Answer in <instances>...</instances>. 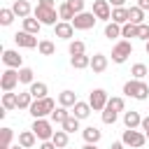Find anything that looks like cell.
Masks as SVG:
<instances>
[{"mask_svg":"<svg viewBox=\"0 0 149 149\" xmlns=\"http://www.w3.org/2000/svg\"><path fill=\"white\" fill-rule=\"evenodd\" d=\"M123 93L128 98H135V100H147L149 98V86L142 79H128L123 84Z\"/></svg>","mask_w":149,"mask_h":149,"instance_id":"6da1fadb","label":"cell"},{"mask_svg":"<svg viewBox=\"0 0 149 149\" xmlns=\"http://www.w3.org/2000/svg\"><path fill=\"white\" fill-rule=\"evenodd\" d=\"M56 109V102L47 95V98H42V100H33V105H30V116L33 119H44V116H51V112Z\"/></svg>","mask_w":149,"mask_h":149,"instance_id":"7a4b0ae2","label":"cell"},{"mask_svg":"<svg viewBox=\"0 0 149 149\" xmlns=\"http://www.w3.org/2000/svg\"><path fill=\"white\" fill-rule=\"evenodd\" d=\"M121 142H123L126 147L140 149V147H144V144H147V135H144V130H137V128H126V130H123V135H121Z\"/></svg>","mask_w":149,"mask_h":149,"instance_id":"3957f363","label":"cell"},{"mask_svg":"<svg viewBox=\"0 0 149 149\" xmlns=\"http://www.w3.org/2000/svg\"><path fill=\"white\" fill-rule=\"evenodd\" d=\"M33 16L42 23V26H56L58 21L56 19H61L58 16V9H51V7H42V5H37L35 9H33Z\"/></svg>","mask_w":149,"mask_h":149,"instance_id":"277c9868","label":"cell"},{"mask_svg":"<svg viewBox=\"0 0 149 149\" xmlns=\"http://www.w3.org/2000/svg\"><path fill=\"white\" fill-rule=\"evenodd\" d=\"M35 135H37V140H42V142H47V140H51L54 137V126H51V121L49 119H35L33 121V128H30Z\"/></svg>","mask_w":149,"mask_h":149,"instance_id":"5b68a950","label":"cell"},{"mask_svg":"<svg viewBox=\"0 0 149 149\" xmlns=\"http://www.w3.org/2000/svg\"><path fill=\"white\" fill-rule=\"evenodd\" d=\"M130 54H133V44H130L128 40H119V42L112 47V61H114V63H119V65H121V63H126Z\"/></svg>","mask_w":149,"mask_h":149,"instance_id":"8992f818","label":"cell"},{"mask_svg":"<svg viewBox=\"0 0 149 149\" xmlns=\"http://www.w3.org/2000/svg\"><path fill=\"white\" fill-rule=\"evenodd\" d=\"M107 100H109V95H107L105 88H93L88 93V105H91L93 112H102L107 107Z\"/></svg>","mask_w":149,"mask_h":149,"instance_id":"52a82bcc","label":"cell"},{"mask_svg":"<svg viewBox=\"0 0 149 149\" xmlns=\"http://www.w3.org/2000/svg\"><path fill=\"white\" fill-rule=\"evenodd\" d=\"M95 21H98V19H95L93 12H81V14H77L70 23L74 26V30H91V28L95 26Z\"/></svg>","mask_w":149,"mask_h":149,"instance_id":"ba28073f","label":"cell"},{"mask_svg":"<svg viewBox=\"0 0 149 149\" xmlns=\"http://www.w3.org/2000/svg\"><path fill=\"white\" fill-rule=\"evenodd\" d=\"M93 14L98 21H112V5L109 0H93Z\"/></svg>","mask_w":149,"mask_h":149,"instance_id":"9c48e42d","label":"cell"},{"mask_svg":"<svg viewBox=\"0 0 149 149\" xmlns=\"http://www.w3.org/2000/svg\"><path fill=\"white\" fill-rule=\"evenodd\" d=\"M16 84H21V81H19V70L7 68V70L2 72V77H0V86H2V91H5V93H7V91H14Z\"/></svg>","mask_w":149,"mask_h":149,"instance_id":"30bf717a","label":"cell"},{"mask_svg":"<svg viewBox=\"0 0 149 149\" xmlns=\"http://www.w3.org/2000/svg\"><path fill=\"white\" fill-rule=\"evenodd\" d=\"M2 63H5L7 68L21 70V68H23V56H21L19 51H14V49H5V51H2Z\"/></svg>","mask_w":149,"mask_h":149,"instance_id":"8fae6325","label":"cell"},{"mask_svg":"<svg viewBox=\"0 0 149 149\" xmlns=\"http://www.w3.org/2000/svg\"><path fill=\"white\" fill-rule=\"evenodd\" d=\"M14 42H16L19 47H23V49H35V47H40L37 35H30V33H26V30L16 33V35H14Z\"/></svg>","mask_w":149,"mask_h":149,"instance_id":"7c38bea8","label":"cell"},{"mask_svg":"<svg viewBox=\"0 0 149 149\" xmlns=\"http://www.w3.org/2000/svg\"><path fill=\"white\" fill-rule=\"evenodd\" d=\"M54 35L61 37V40H70V42H72V37H74V26H72L70 21H58V23L54 26Z\"/></svg>","mask_w":149,"mask_h":149,"instance_id":"4fadbf2b","label":"cell"},{"mask_svg":"<svg viewBox=\"0 0 149 149\" xmlns=\"http://www.w3.org/2000/svg\"><path fill=\"white\" fill-rule=\"evenodd\" d=\"M12 12L23 21V19H28V16H30L33 7H30V2H28V0H14V2H12Z\"/></svg>","mask_w":149,"mask_h":149,"instance_id":"5bb4252c","label":"cell"},{"mask_svg":"<svg viewBox=\"0 0 149 149\" xmlns=\"http://www.w3.org/2000/svg\"><path fill=\"white\" fill-rule=\"evenodd\" d=\"M81 137H84V142H88V144H98L100 137H102V130H100L98 126H86V128L81 130Z\"/></svg>","mask_w":149,"mask_h":149,"instance_id":"9a60e30c","label":"cell"},{"mask_svg":"<svg viewBox=\"0 0 149 149\" xmlns=\"http://www.w3.org/2000/svg\"><path fill=\"white\" fill-rule=\"evenodd\" d=\"M91 70H93L95 74L105 72V70H107V56H105V54H93V56H91Z\"/></svg>","mask_w":149,"mask_h":149,"instance_id":"2e32d148","label":"cell"},{"mask_svg":"<svg viewBox=\"0 0 149 149\" xmlns=\"http://www.w3.org/2000/svg\"><path fill=\"white\" fill-rule=\"evenodd\" d=\"M28 91H30V95H33L35 100H42V98H47V93H49V86H47L44 81H33V84L28 86Z\"/></svg>","mask_w":149,"mask_h":149,"instance_id":"e0dca14e","label":"cell"},{"mask_svg":"<svg viewBox=\"0 0 149 149\" xmlns=\"http://www.w3.org/2000/svg\"><path fill=\"white\" fill-rule=\"evenodd\" d=\"M58 105H61V107H74V105H77V93L70 91V88L61 91V93H58Z\"/></svg>","mask_w":149,"mask_h":149,"instance_id":"ac0fdd59","label":"cell"},{"mask_svg":"<svg viewBox=\"0 0 149 149\" xmlns=\"http://www.w3.org/2000/svg\"><path fill=\"white\" fill-rule=\"evenodd\" d=\"M93 109H91V105L88 102H81V100H77V105L72 107V116H77L79 121H84V119H88V114H91Z\"/></svg>","mask_w":149,"mask_h":149,"instance_id":"d6986e66","label":"cell"},{"mask_svg":"<svg viewBox=\"0 0 149 149\" xmlns=\"http://www.w3.org/2000/svg\"><path fill=\"white\" fill-rule=\"evenodd\" d=\"M123 123H126V128H140V126H142V116H140V112H135V109L123 112Z\"/></svg>","mask_w":149,"mask_h":149,"instance_id":"ffe728a7","label":"cell"},{"mask_svg":"<svg viewBox=\"0 0 149 149\" xmlns=\"http://www.w3.org/2000/svg\"><path fill=\"white\" fill-rule=\"evenodd\" d=\"M35 142H37V135H35L33 130H21V133H19V144H21L23 149L35 147Z\"/></svg>","mask_w":149,"mask_h":149,"instance_id":"44dd1931","label":"cell"},{"mask_svg":"<svg viewBox=\"0 0 149 149\" xmlns=\"http://www.w3.org/2000/svg\"><path fill=\"white\" fill-rule=\"evenodd\" d=\"M112 21L119 23V26H126L128 23V7H114L112 9Z\"/></svg>","mask_w":149,"mask_h":149,"instance_id":"7402d4cb","label":"cell"},{"mask_svg":"<svg viewBox=\"0 0 149 149\" xmlns=\"http://www.w3.org/2000/svg\"><path fill=\"white\" fill-rule=\"evenodd\" d=\"M128 23H133V26H140V23H144V12L135 5V7H128Z\"/></svg>","mask_w":149,"mask_h":149,"instance_id":"603a6c76","label":"cell"},{"mask_svg":"<svg viewBox=\"0 0 149 149\" xmlns=\"http://www.w3.org/2000/svg\"><path fill=\"white\" fill-rule=\"evenodd\" d=\"M70 65L74 70H84V68H91V56L81 54V56H70Z\"/></svg>","mask_w":149,"mask_h":149,"instance_id":"cb8c5ba5","label":"cell"},{"mask_svg":"<svg viewBox=\"0 0 149 149\" xmlns=\"http://www.w3.org/2000/svg\"><path fill=\"white\" fill-rule=\"evenodd\" d=\"M33 95H30V91H23V93H19L16 95V109H30V105H33Z\"/></svg>","mask_w":149,"mask_h":149,"instance_id":"d4e9b609","label":"cell"},{"mask_svg":"<svg viewBox=\"0 0 149 149\" xmlns=\"http://www.w3.org/2000/svg\"><path fill=\"white\" fill-rule=\"evenodd\" d=\"M40 28H42V23H40L35 16H28V19H23V30H26V33H30V35H37V33H40Z\"/></svg>","mask_w":149,"mask_h":149,"instance_id":"484cf974","label":"cell"},{"mask_svg":"<svg viewBox=\"0 0 149 149\" xmlns=\"http://www.w3.org/2000/svg\"><path fill=\"white\" fill-rule=\"evenodd\" d=\"M70 114H72V112H68V107H61V105H58V107L51 112V123H61V126H63V121H65Z\"/></svg>","mask_w":149,"mask_h":149,"instance_id":"4316f807","label":"cell"},{"mask_svg":"<svg viewBox=\"0 0 149 149\" xmlns=\"http://www.w3.org/2000/svg\"><path fill=\"white\" fill-rule=\"evenodd\" d=\"M12 137H14V130L5 126V128L0 130V149H9V147H12Z\"/></svg>","mask_w":149,"mask_h":149,"instance_id":"83f0119b","label":"cell"},{"mask_svg":"<svg viewBox=\"0 0 149 149\" xmlns=\"http://www.w3.org/2000/svg\"><path fill=\"white\" fill-rule=\"evenodd\" d=\"M51 142L56 144V149H68V133L61 128V130H56L54 133V137H51Z\"/></svg>","mask_w":149,"mask_h":149,"instance_id":"f1b7e54d","label":"cell"},{"mask_svg":"<svg viewBox=\"0 0 149 149\" xmlns=\"http://www.w3.org/2000/svg\"><path fill=\"white\" fill-rule=\"evenodd\" d=\"M105 37H107V40H116V37H121V26L114 23V21H109V23L105 26Z\"/></svg>","mask_w":149,"mask_h":149,"instance_id":"f546056e","label":"cell"},{"mask_svg":"<svg viewBox=\"0 0 149 149\" xmlns=\"http://www.w3.org/2000/svg\"><path fill=\"white\" fill-rule=\"evenodd\" d=\"M58 16H61V21H72L77 14L72 12V7L68 2H63V5H58Z\"/></svg>","mask_w":149,"mask_h":149,"instance_id":"4dcf8cb0","label":"cell"},{"mask_svg":"<svg viewBox=\"0 0 149 149\" xmlns=\"http://www.w3.org/2000/svg\"><path fill=\"white\" fill-rule=\"evenodd\" d=\"M37 51H40L42 56H54V54H56V47H54V42H51V40H40Z\"/></svg>","mask_w":149,"mask_h":149,"instance_id":"1f68e13d","label":"cell"},{"mask_svg":"<svg viewBox=\"0 0 149 149\" xmlns=\"http://www.w3.org/2000/svg\"><path fill=\"white\" fill-rule=\"evenodd\" d=\"M68 51H70V56H81V54H86V44L81 40H72L70 47H68Z\"/></svg>","mask_w":149,"mask_h":149,"instance_id":"d6a6232c","label":"cell"},{"mask_svg":"<svg viewBox=\"0 0 149 149\" xmlns=\"http://www.w3.org/2000/svg\"><path fill=\"white\" fill-rule=\"evenodd\" d=\"M130 74H133V79H144V77L149 74V68H147L144 63H135V65L130 68Z\"/></svg>","mask_w":149,"mask_h":149,"instance_id":"836d02e7","label":"cell"},{"mask_svg":"<svg viewBox=\"0 0 149 149\" xmlns=\"http://www.w3.org/2000/svg\"><path fill=\"white\" fill-rule=\"evenodd\" d=\"M19 81L30 86V84L35 81V72H33V68H21V70H19Z\"/></svg>","mask_w":149,"mask_h":149,"instance_id":"e575fe53","label":"cell"},{"mask_svg":"<svg viewBox=\"0 0 149 149\" xmlns=\"http://www.w3.org/2000/svg\"><path fill=\"white\" fill-rule=\"evenodd\" d=\"M2 109H16V93H12V91H7V93H2Z\"/></svg>","mask_w":149,"mask_h":149,"instance_id":"d590c367","label":"cell"},{"mask_svg":"<svg viewBox=\"0 0 149 149\" xmlns=\"http://www.w3.org/2000/svg\"><path fill=\"white\" fill-rule=\"evenodd\" d=\"M61 128H63V130H65V133L70 135V133H74V130H79V119L70 114V116H68V119L63 121V126H61Z\"/></svg>","mask_w":149,"mask_h":149,"instance_id":"8d00e7d4","label":"cell"},{"mask_svg":"<svg viewBox=\"0 0 149 149\" xmlns=\"http://www.w3.org/2000/svg\"><path fill=\"white\" fill-rule=\"evenodd\" d=\"M14 19H16V14L12 12V7H2V9H0V23H2V26H12Z\"/></svg>","mask_w":149,"mask_h":149,"instance_id":"74e56055","label":"cell"},{"mask_svg":"<svg viewBox=\"0 0 149 149\" xmlns=\"http://www.w3.org/2000/svg\"><path fill=\"white\" fill-rule=\"evenodd\" d=\"M107 107H109V109H114V112H126V100H123V98H119V95H114V98H109V100H107Z\"/></svg>","mask_w":149,"mask_h":149,"instance_id":"f35d334b","label":"cell"},{"mask_svg":"<svg viewBox=\"0 0 149 149\" xmlns=\"http://www.w3.org/2000/svg\"><path fill=\"white\" fill-rule=\"evenodd\" d=\"M116 119H119V112H114V109H109V107H105V109H102V123L114 126V123H116Z\"/></svg>","mask_w":149,"mask_h":149,"instance_id":"ab89813d","label":"cell"},{"mask_svg":"<svg viewBox=\"0 0 149 149\" xmlns=\"http://www.w3.org/2000/svg\"><path fill=\"white\" fill-rule=\"evenodd\" d=\"M121 37H137V26H133V23L121 26Z\"/></svg>","mask_w":149,"mask_h":149,"instance_id":"60d3db41","label":"cell"},{"mask_svg":"<svg viewBox=\"0 0 149 149\" xmlns=\"http://www.w3.org/2000/svg\"><path fill=\"white\" fill-rule=\"evenodd\" d=\"M65 2L72 7V12H74V14H81V12H86V9H84L86 0H65Z\"/></svg>","mask_w":149,"mask_h":149,"instance_id":"b9f144b4","label":"cell"},{"mask_svg":"<svg viewBox=\"0 0 149 149\" xmlns=\"http://www.w3.org/2000/svg\"><path fill=\"white\" fill-rule=\"evenodd\" d=\"M137 40L149 42V26H147V23H140V26H137Z\"/></svg>","mask_w":149,"mask_h":149,"instance_id":"7bdbcfd3","label":"cell"},{"mask_svg":"<svg viewBox=\"0 0 149 149\" xmlns=\"http://www.w3.org/2000/svg\"><path fill=\"white\" fill-rule=\"evenodd\" d=\"M37 5H42V7H51V9H56V2H54V0H37Z\"/></svg>","mask_w":149,"mask_h":149,"instance_id":"ee69618b","label":"cell"},{"mask_svg":"<svg viewBox=\"0 0 149 149\" xmlns=\"http://www.w3.org/2000/svg\"><path fill=\"white\" fill-rule=\"evenodd\" d=\"M137 7L142 12H149V0H137Z\"/></svg>","mask_w":149,"mask_h":149,"instance_id":"f6af8a7d","label":"cell"},{"mask_svg":"<svg viewBox=\"0 0 149 149\" xmlns=\"http://www.w3.org/2000/svg\"><path fill=\"white\" fill-rule=\"evenodd\" d=\"M40 149H56V144H54L51 140H47V142H42V144H40Z\"/></svg>","mask_w":149,"mask_h":149,"instance_id":"bcb514c9","label":"cell"},{"mask_svg":"<svg viewBox=\"0 0 149 149\" xmlns=\"http://www.w3.org/2000/svg\"><path fill=\"white\" fill-rule=\"evenodd\" d=\"M140 128H142L144 133L149 130V114H147V116H142V126H140Z\"/></svg>","mask_w":149,"mask_h":149,"instance_id":"7dc6e473","label":"cell"},{"mask_svg":"<svg viewBox=\"0 0 149 149\" xmlns=\"http://www.w3.org/2000/svg\"><path fill=\"white\" fill-rule=\"evenodd\" d=\"M109 5H112V7H123L126 0H109Z\"/></svg>","mask_w":149,"mask_h":149,"instance_id":"c3c4849f","label":"cell"},{"mask_svg":"<svg viewBox=\"0 0 149 149\" xmlns=\"http://www.w3.org/2000/svg\"><path fill=\"white\" fill-rule=\"evenodd\" d=\"M123 147H126L123 142H112V144H109V149H123Z\"/></svg>","mask_w":149,"mask_h":149,"instance_id":"681fc988","label":"cell"},{"mask_svg":"<svg viewBox=\"0 0 149 149\" xmlns=\"http://www.w3.org/2000/svg\"><path fill=\"white\" fill-rule=\"evenodd\" d=\"M81 149H98V144H88V142H86V144H84Z\"/></svg>","mask_w":149,"mask_h":149,"instance_id":"f907efd6","label":"cell"},{"mask_svg":"<svg viewBox=\"0 0 149 149\" xmlns=\"http://www.w3.org/2000/svg\"><path fill=\"white\" fill-rule=\"evenodd\" d=\"M9 149H23V147H21V144H19V142H16V144H12V147H9Z\"/></svg>","mask_w":149,"mask_h":149,"instance_id":"816d5d0a","label":"cell"},{"mask_svg":"<svg viewBox=\"0 0 149 149\" xmlns=\"http://www.w3.org/2000/svg\"><path fill=\"white\" fill-rule=\"evenodd\" d=\"M144 51H147V54H149V42H144Z\"/></svg>","mask_w":149,"mask_h":149,"instance_id":"f5cc1de1","label":"cell"},{"mask_svg":"<svg viewBox=\"0 0 149 149\" xmlns=\"http://www.w3.org/2000/svg\"><path fill=\"white\" fill-rule=\"evenodd\" d=\"M144 135H147V140H149V130H147V133H144Z\"/></svg>","mask_w":149,"mask_h":149,"instance_id":"db71d44e","label":"cell"}]
</instances>
